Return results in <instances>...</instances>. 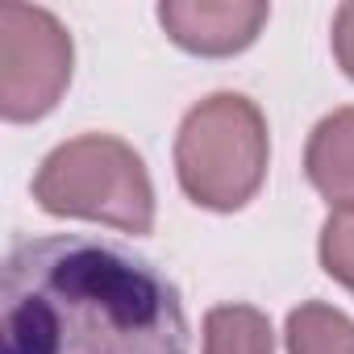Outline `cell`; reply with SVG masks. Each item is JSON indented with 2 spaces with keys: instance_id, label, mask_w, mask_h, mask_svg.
I'll return each instance as SVG.
<instances>
[{
  "instance_id": "obj_7",
  "label": "cell",
  "mask_w": 354,
  "mask_h": 354,
  "mask_svg": "<svg viewBox=\"0 0 354 354\" xmlns=\"http://www.w3.org/2000/svg\"><path fill=\"white\" fill-rule=\"evenodd\" d=\"M205 354H275V333L254 304H217L205 313Z\"/></svg>"
},
{
  "instance_id": "obj_8",
  "label": "cell",
  "mask_w": 354,
  "mask_h": 354,
  "mask_svg": "<svg viewBox=\"0 0 354 354\" xmlns=\"http://www.w3.org/2000/svg\"><path fill=\"white\" fill-rule=\"evenodd\" d=\"M288 354H354V321L321 300L288 313Z\"/></svg>"
},
{
  "instance_id": "obj_3",
  "label": "cell",
  "mask_w": 354,
  "mask_h": 354,
  "mask_svg": "<svg viewBox=\"0 0 354 354\" xmlns=\"http://www.w3.org/2000/svg\"><path fill=\"white\" fill-rule=\"evenodd\" d=\"M34 201L55 217H84L121 234L154 230V184L142 154L113 133H84L55 146L38 175Z\"/></svg>"
},
{
  "instance_id": "obj_2",
  "label": "cell",
  "mask_w": 354,
  "mask_h": 354,
  "mask_svg": "<svg viewBox=\"0 0 354 354\" xmlns=\"http://www.w3.org/2000/svg\"><path fill=\"white\" fill-rule=\"evenodd\" d=\"M267 117L242 92L205 96L175 138V175L192 205L213 213H238L267 180Z\"/></svg>"
},
{
  "instance_id": "obj_6",
  "label": "cell",
  "mask_w": 354,
  "mask_h": 354,
  "mask_svg": "<svg viewBox=\"0 0 354 354\" xmlns=\"http://www.w3.org/2000/svg\"><path fill=\"white\" fill-rule=\"evenodd\" d=\"M304 175L333 209H354V104L317 121L304 146Z\"/></svg>"
},
{
  "instance_id": "obj_4",
  "label": "cell",
  "mask_w": 354,
  "mask_h": 354,
  "mask_svg": "<svg viewBox=\"0 0 354 354\" xmlns=\"http://www.w3.org/2000/svg\"><path fill=\"white\" fill-rule=\"evenodd\" d=\"M71 84V34L34 5L0 9V113L5 121L46 117Z\"/></svg>"
},
{
  "instance_id": "obj_9",
  "label": "cell",
  "mask_w": 354,
  "mask_h": 354,
  "mask_svg": "<svg viewBox=\"0 0 354 354\" xmlns=\"http://www.w3.org/2000/svg\"><path fill=\"white\" fill-rule=\"evenodd\" d=\"M321 267L346 292H354V209H333L321 225Z\"/></svg>"
},
{
  "instance_id": "obj_5",
  "label": "cell",
  "mask_w": 354,
  "mask_h": 354,
  "mask_svg": "<svg viewBox=\"0 0 354 354\" xmlns=\"http://www.w3.org/2000/svg\"><path fill=\"white\" fill-rule=\"evenodd\" d=\"M267 17L271 9L259 0H167V5H158L167 38L180 50L205 59H225L246 50L263 34Z\"/></svg>"
},
{
  "instance_id": "obj_10",
  "label": "cell",
  "mask_w": 354,
  "mask_h": 354,
  "mask_svg": "<svg viewBox=\"0 0 354 354\" xmlns=\"http://www.w3.org/2000/svg\"><path fill=\"white\" fill-rule=\"evenodd\" d=\"M333 59L354 80V0L333 13Z\"/></svg>"
},
{
  "instance_id": "obj_1",
  "label": "cell",
  "mask_w": 354,
  "mask_h": 354,
  "mask_svg": "<svg viewBox=\"0 0 354 354\" xmlns=\"http://www.w3.org/2000/svg\"><path fill=\"white\" fill-rule=\"evenodd\" d=\"M0 354H188L180 288L84 234L21 238L0 267Z\"/></svg>"
}]
</instances>
